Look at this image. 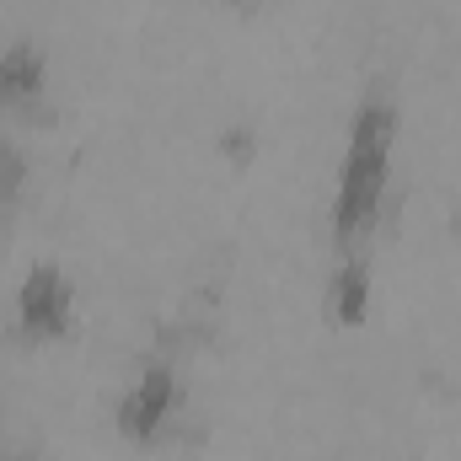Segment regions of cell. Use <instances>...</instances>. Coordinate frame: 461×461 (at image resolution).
<instances>
[{"label": "cell", "mask_w": 461, "mask_h": 461, "mask_svg": "<svg viewBox=\"0 0 461 461\" xmlns=\"http://www.w3.org/2000/svg\"><path fill=\"white\" fill-rule=\"evenodd\" d=\"M392 145H397V103L375 81L348 118L339 188H333V236L344 252H365V236L381 221L386 183H392Z\"/></svg>", "instance_id": "1"}, {"label": "cell", "mask_w": 461, "mask_h": 461, "mask_svg": "<svg viewBox=\"0 0 461 461\" xmlns=\"http://www.w3.org/2000/svg\"><path fill=\"white\" fill-rule=\"evenodd\" d=\"M177 402H183L177 370H172L167 359L145 365V370L123 386V397H118V413H113L118 435H123V440H134V446L161 440V435H167V424L177 419Z\"/></svg>", "instance_id": "2"}, {"label": "cell", "mask_w": 461, "mask_h": 461, "mask_svg": "<svg viewBox=\"0 0 461 461\" xmlns=\"http://www.w3.org/2000/svg\"><path fill=\"white\" fill-rule=\"evenodd\" d=\"M11 317H16V333H22V339H59V333L70 328V317H76L70 274L54 268V263H32L27 279L16 285Z\"/></svg>", "instance_id": "3"}, {"label": "cell", "mask_w": 461, "mask_h": 461, "mask_svg": "<svg viewBox=\"0 0 461 461\" xmlns=\"http://www.w3.org/2000/svg\"><path fill=\"white\" fill-rule=\"evenodd\" d=\"M49 92V54L38 43H5L0 49V108H38Z\"/></svg>", "instance_id": "4"}, {"label": "cell", "mask_w": 461, "mask_h": 461, "mask_svg": "<svg viewBox=\"0 0 461 461\" xmlns=\"http://www.w3.org/2000/svg\"><path fill=\"white\" fill-rule=\"evenodd\" d=\"M365 312H370V263H365V252H344L339 274L328 285V317L354 328Z\"/></svg>", "instance_id": "5"}, {"label": "cell", "mask_w": 461, "mask_h": 461, "mask_svg": "<svg viewBox=\"0 0 461 461\" xmlns=\"http://www.w3.org/2000/svg\"><path fill=\"white\" fill-rule=\"evenodd\" d=\"M0 461H38V456H27V451H11V456H0Z\"/></svg>", "instance_id": "6"}]
</instances>
